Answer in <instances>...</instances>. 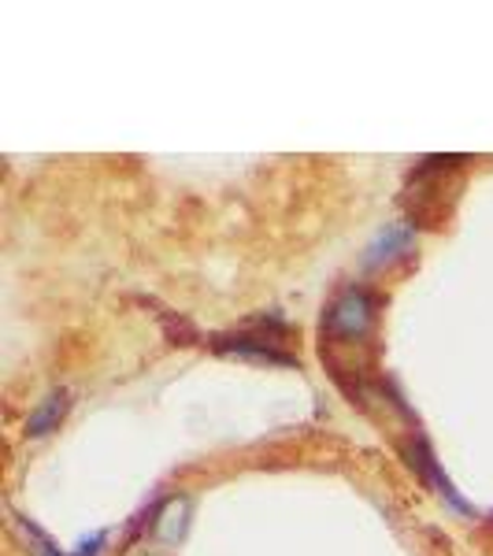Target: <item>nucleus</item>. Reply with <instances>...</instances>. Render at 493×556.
<instances>
[{
  "label": "nucleus",
  "mask_w": 493,
  "mask_h": 556,
  "mask_svg": "<svg viewBox=\"0 0 493 556\" xmlns=\"http://www.w3.org/2000/svg\"><path fill=\"white\" fill-rule=\"evenodd\" d=\"M375 323V301L371 293L361 290V286H349V290L338 293L330 301L327 316H323V330L338 342H361V338L371 330Z\"/></svg>",
  "instance_id": "obj_1"
},
{
  "label": "nucleus",
  "mask_w": 493,
  "mask_h": 556,
  "mask_svg": "<svg viewBox=\"0 0 493 556\" xmlns=\"http://www.w3.org/2000/svg\"><path fill=\"white\" fill-rule=\"evenodd\" d=\"M219 353L230 356H245V361H260V364H298V356L279 349V334H219L212 342Z\"/></svg>",
  "instance_id": "obj_2"
},
{
  "label": "nucleus",
  "mask_w": 493,
  "mask_h": 556,
  "mask_svg": "<svg viewBox=\"0 0 493 556\" xmlns=\"http://www.w3.org/2000/svg\"><path fill=\"white\" fill-rule=\"evenodd\" d=\"M412 245H416V227L405 219L397 223H387V227L375 235V241L367 245L364 253V267H382V264H393V260L408 256Z\"/></svg>",
  "instance_id": "obj_3"
},
{
  "label": "nucleus",
  "mask_w": 493,
  "mask_h": 556,
  "mask_svg": "<svg viewBox=\"0 0 493 556\" xmlns=\"http://www.w3.org/2000/svg\"><path fill=\"white\" fill-rule=\"evenodd\" d=\"M405 453H408V464H412V468H416L419 475H424V479L430 482V486H434L438 497H445V501H450V505L456 508V513H468V501H464L460 493L453 490V482L442 475V468H438L434 453H430V445L424 442V438H416V442H412Z\"/></svg>",
  "instance_id": "obj_4"
},
{
  "label": "nucleus",
  "mask_w": 493,
  "mask_h": 556,
  "mask_svg": "<svg viewBox=\"0 0 493 556\" xmlns=\"http://www.w3.org/2000/svg\"><path fill=\"white\" fill-rule=\"evenodd\" d=\"M186 527H190V497H167L160 505L156 519H152V534L160 542H178L186 534Z\"/></svg>",
  "instance_id": "obj_5"
},
{
  "label": "nucleus",
  "mask_w": 493,
  "mask_h": 556,
  "mask_svg": "<svg viewBox=\"0 0 493 556\" xmlns=\"http://www.w3.org/2000/svg\"><path fill=\"white\" fill-rule=\"evenodd\" d=\"M67 408H71V393L67 390H52L49 397H45L41 405L30 412V419H26V434L41 438V434H49V430H56L60 419L67 416Z\"/></svg>",
  "instance_id": "obj_6"
},
{
  "label": "nucleus",
  "mask_w": 493,
  "mask_h": 556,
  "mask_svg": "<svg viewBox=\"0 0 493 556\" xmlns=\"http://www.w3.org/2000/svg\"><path fill=\"white\" fill-rule=\"evenodd\" d=\"M15 523H20V531H23V538L26 542H30V553L34 556H64L56 549V545H52V538L41 531V527H34L30 519H23V516H15Z\"/></svg>",
  "instance_id": "obj_7"
},
{
  "label": "nucleus",
  "mask_w": 493,
  "mask_h": 556,
  "mask_svg": "<svg viewBox=\"0 0 493 556\" xmlns=\"http://www.w3.org/2000/svg\"><path fill=\"white\" fill-rule=\"evenodd\" d=\"M104 531H97V534H89V538H83V542H78V549H75V556H97V549H101L104 545Z\"/></svg>",
  "instance_id": "obj_8"
}]
</instances>
